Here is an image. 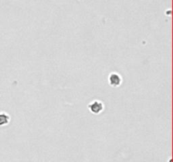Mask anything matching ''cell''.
Masks as SVG:
<instances>
[{
	"label": "cell",
	"instance_id": "3957f363",
	"mask_svg": "<svg viewBox=\"0 0 173 162\" xmlns=\"http://www.w3.org/2000/svg\"><path fill=\"white\" fill-rule=\"evenodd\" d=\"M9 120H10V117L7 113H4V112L0 113V127L9 124Z\"/></svg>",
	"mask_w": 173,
	"mask_h": 162
},
{
	"label": "cell",
	"instance_id": "7a4b0ae2",
	"mask_svg": "<svg viewBox=\"0 0 173 162\" xmlns=\"http://www.w3.org/2000/svg\"><path fill=\"white\" fill-rule=\"evenodd\" d=\"M109 84L112 86V87H118L121 85L122 84V77L119 73H112L110 75H109Z\"/></svg>",
	"mask_w": 173,
	"mask_h": 162
},
{
	"label": "cell",
	"instance_id": "6da1fadb",
	"mask_svg": "<svg viewBox=\"0 0 173 162\" xmlns=\"http://www.w3.org/2000/svg\"><path fill=\"white\" fill-rule=\"evenodd\" d=\"M88 108L90 112L95 115H98L104 110V105L100 101H93L88 105Z\"/></svg>",
	"mask_w": 173,
	"mask_h": 162
}]
</instances>
